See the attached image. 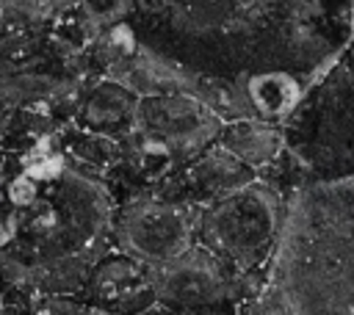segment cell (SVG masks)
<instances>
[{"instance_id":"1","label":"cell","mask_w":354,"mask_h":315,"mask_svg":"<svg viewBox=\"0 0 354 315\" xmlns=\"http://www.w3.org/2000/svg\"><path fill=\"white\" fill-rule=\"evenodd\" d=\"M122 235H124V243L147 260L177 257L188 240V229L180 210L166 204H141L130 210V216L124 218Z\"/></svg>"},{"instance_id":"2","label":"cell","mask_w":354,"mask_h":315,"mask_svg":"<svg viewBox=\"0 0 354 315\" xmlns=\"http://www.w3.org/2000/svg\"><path fill=\"white\" fill-rule=\"evenodd\" d=\"M147 130L169 144L191 146L213 130L210 113L191 97H152L138 108Z\"/></svg>"},{"instance_id":"3","label":"cell","mask_w":354,"mask_h":315,"mask_svg":"<svg viewBox=\"0 0 354 315\" xmlns=\"http://www.w3.org/2000/svg\"><path fill=\"white\" fill-rule=\"evenodd\" d=\"M136 116V97L119 83H100L83 102V124L94 133L116 135L130 127Z\"/></svg>"},{"instance_id":"4","label":"cell","mask_w":354,"mask_h":315,"mask_svg":"<svg viewBox=\"0 0 354 315\" xmlns=\"http://www.w3.org/2000/svg\"><path fill=\"white\" fill-rule=\"evenodd\" d=\"M216 293V274L207 265L180 260L163 276V296L174 304H202Z\"/></svg>"},{"instance_id":"5","label":"cell","mask_w":354,"mask_h":315,"mask_svg":"<svg viewBox=\"0 0 354 315\" xmlns=\"http://www.w3.org/2000/svg\"><path fill=\"white\" fill-rule=\"evenodd\" d=\"M252 97L260 102L263 111H279L288 105V88L282 77H260L252 86Z\"/></svg>"}]
</instances>
